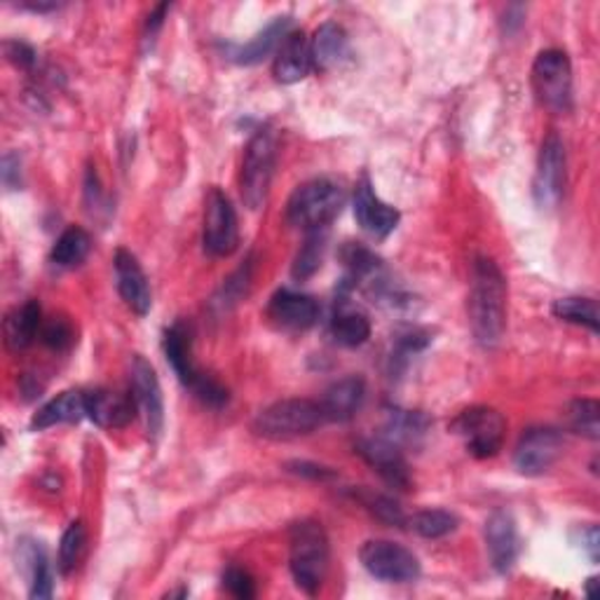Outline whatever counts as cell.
<instances>
[{"instance_id": "obj_37", "label": "cell", "mask_w": 600, "mask_h": 600, "mask_svg": "<svg viewBox=\"0 0 600 600\" xmlns=\"http://www.w3.org/2000/svg\"><path fill=\"white\" fill-rule=\"evenodd\" d=\"M252 282V265L247 263L244 268H239L230 279H226L224 288H220L218 303L224 307H233L235 303L242 301V296H247V288Z\"/></svg>"}, {"instance_id": "obj_41", "label": "cell", "mask_w": 600, "mask_h": 600, "mask_svg": "<svg viewBox=\"0 0 600 600\" xmlns=\"http://www.w3.org/2000/svg\"><path fill=\"white\" fill-rule=\"evenodd\" d=\"M0 176H3V186L8 190L21 188V158L17 153L3 155V163H0Z\"/></svg>"}, {"instance_id": "obj_10", "label": "cell", "mask_w": 600, "mask_h": 600, "mask_svg": "<svg viewBox=\"0 0 600 600\" xmlns=\"http://www.w3.org/2000/svg\"><path fill=\"white\" fill-rule=\"evenodd\" d=\"M203 244L205 252L214 258H228L239 247L237 212L230 203V197L220 188H212L205 199Z\"/></svg>"}, {"instance_id": "obj_2", "label": "cell", "mask_w": 600, "mask_h": 600, "mask_svg": "<svg viewBox=\"0 0 600 600\" xmlns=\"http://www.w3.org/2000/svg\"><path fill=\"white\" fill-rule=\"evenodd\" d=\"M328 538L322 523L305 519L288 530V568H292L294 582L307 596H315L328 572Z\"/></svg>"}, {"instance_id": "obj_3", "label": "cell", "mask_w": 600, "mask_h": 600, "mask_svg": "<svg viewBox=\"0 0 600 600\" xmlns=\"http://www.w3.org/2000/svg\"><path fill=\"white\" fill-rule=\"evenodd\" d=\"M163 350L176 377H179L181 385L190 390L199 402L212 409H224L228 404V390L216 383L214 377L205 375L193 362V333L186 322H176L165 331Z\"/></svg>"}, {"instance_id": "obj_29", "label": "cell", "mask_w": 600, "mask_h": 600, "mask_svg": "<svg viewBox=\"0 0 600 600\" xmlns=\"http://www.w3.org/2000/svg\"><path fill=\"white\" fill-rule=\"evenodd\" d=\"M92 249V237L87 235V230L71 226L66 228L52 247V263L57 268H78V265L90 256Z\"/></svg>"}, {"instance_id": "obj_20", "label": "cell", "mask_w": 600, "mask_h": 600, "mask_svg": "<svg viewBox=\"0 0 600 600\" xmlns=\"http://www.w3.org/2000/svg\"><path fill=\"white\" fill-rule=\"evenodd\" d=\"M313 71V57H309V40L303 31H288L275 52L273 73L277 82L294 85L301 82Z\"/></svg>"}, {"instance_id": "obj_26", "label": "cell", "mask_w": 600, "mask_h": 600, "mask_svg": "<svg viewBox=\"0 0 600 600\" xmlns=\"http://www.w3.org/2000/svg\"><path fill=\"white\" fill-rule=\"evenodd\" d=\"M331 336L343 347H362L371 338V322L362 309L343 298L331 319Z\"/></svg>"}, {"instance_id": "obj_4", "label": "cell", "mask_w": 600, "mask_h": 600, "mask_svg": "<svg viewBox=\"0 0 600 600\" xmlns=\"http://www.w3.org/2000/svg\"><path fill=\"white\" fill-rule=\"evenodd\" d=\"M347 203L341 184L331 179H313L298 186L286 203V224L303 233L328 230Z\"/></svg>"}, {"instance_id": "obj_17", "label": "cell", "mask_w": 600, "mask_h": 600, "mask_svg": "<svg viewBox=\"0 0 600 600\" xmlns=\"http://www.w3.org/2000/svg\"><path fill=\"white\" fill-rule=\"evenodd\" d=\"M114 268H116V282H118V292L122 301L127 303L131 313L146 317L153 307V294H150L148 277L141 268V263L131 252L118 249L114 258Z\"/></svg>"}, {"instance_id": "obj_12", "label": "cell", "mask_w": 600, "mask_h": 600, "mask_svg": "<svg viewBox=\"0 0 600 600\" xmlns=\"http://www.w3.org/2000/svg\"><path fill=\"white\" fill-rule=\"evenodd\" d=\"M129 392L135 396L137 409L146 422L148 436L158 439L165 427V399L158 373L141 354H135L129 362Z\"/></svg>"}, {"instance_id": "obj_28", "label": "cell", "mask_w": 600, "mask_h": 600, "mask_svg": "<svg viewBox=\"0 0 600 600\" xmlns=\"http://www.w3.org/2000/svg\"><path fill=\"white\" fill-rule=\"evenodd\" d=\"M432 427V420L420 411H404V409H390L385 422V439L394 441L396 446H413Z\"/></svg>"}, {"instance_id": "obj_35", "label": "cell", "mask_w": 600, "mask_h": 600, "mask_svg": "<svg viewBox=\"0 0 600 600\" xmlns=\"http://www.w3.org/2000/svg\"><path fill=\"white\" fill-rule=\"evenodd\" d=\"M362 504L371 511V514L377 519V521H383L387 525H394V528H404L409 523V517L404 514V509L402 504H399L396 500L387 498V495H360Z\"/></svg>"}, {"instance_id": "obj_36", "label": "cell", "mask_w": 600, "mask_h": 600, "mask_svg": "<svg viewBox=\"0 0 600 600\" xmlns=\"http://www.w3.org/2000/svg\"><path fill=\"white\" fill-rule=\"evenodd\" d=\"M40 338L42 343H46L48 347L61 352V350H69L76 341V331L71 326L69 319H63V317H52L50 322L42 324L40 328Z\"/></svg>"}, {"instance_id": "obj_27", "label": "cell", "mask_w": 600, "mask_h": 600, "mask_svg": "<svg viewBox=\"0 0 600 600\" xmlns=\"http://www.w3.org/2000/svg\"><path fill=\"white\" fill-rule=\"evenodd\" d=\"M42 328V309L38 301L14 307L6 319V343L10 350H27Z\"/></svg>"}, {"instance_id": "obj_9", "label": "cell", "mask_w": 600, "mask_h": 600, "mask_svg": "<svg viewBox=\"0 0 600 600\" xmlns=\"http://www.w3.org/2000/svg\"><path fill=\"white\" fill-rule=\"evenodd\" d=\"M362 565L375 580L390 584H409L420 577L417 555L390 540H368L360 551Z\"/></svg>"}, {"instance_id": "obj_8", "label": "cell", "mask_w": 600, "mask_h": 600, "mask_svg": "<svg viewBox=\"0 0 600 600\" xmlns=\"http://www.w3.org/2000/svg\"><path fill=\"white\" fill-rule=\"evenodd\" d=\"M532 90L551 114L572 110V63L563 50H544L532 63Z\"/></svg>"}, {"instance_id": "obj_42", "label": "cell", "mask_w": 600, "mask_h": 600, "mask_svg": "<svg viewBox=\"0 0 600 600\" xmlns=\"http://www.w3.org/2000/svg\"><path fill=\"white\" fill-rule=\"evenodd\" d=\"M167 10L169 6H158L150 14H148V21H146V33H144V46L146 48H153L155 38H158L163 24H165V17H167Z\"/></svg>"}, {"instance_id": "obj_40", "label": "cell", "mask_w": 600, "mask_h": 600, "mask_svg": "<svg viewBox=\"0 0 600 600\" xmlns=\"http://www.w3.org/2000/svg\"><path fill=\"white\" fill-rule=\"evenodd\" d=\"M286 470L292 474H298V476H305V479H313V481H328V479H336V472L328 470V466H322V464H315V462H288Z\"/></svg>"}, {"instance_id": "obj_32", "label": "cell", "mask_w": 600, "mask_h": 600, "mask_svg": "<svg viewBox=\"0 0 600 600\" xmlns=\"http://www.w3.org/2000/svg\"><path fill=\"white\" fill-rule=\"evenodd\" d=\"M551 313L555 319L587 326L591 333H598V305L593 298H582V296H570V298H559L551 305Z\"/></svg>"}, {"instance_id": "obj_38", "label": "cell", "mask_w": 600, "mask_h": 600, "mask_svg": "<svg viewBox=\"0 0 600 600\" xmlns=\"http://www.w3.org/2000/svg\"><path fill=\"white\" fill-rule=\"evenodd\" d=\"M224 589L239 598V600H249L256 596V582H254V577L244 570V568H228L224 572Z\"/></svg>"}, {"instance_id": "obj_45", "label": "cell", "mask_w": 600, "mask_h": 600, "mask_svg": "<svg viewBox=\"0 0 600 600\" xmlns=\"http://www.w3.org/2000/svg\"><path fill=\"white\" fill-rule=\"evenodd\" d=\"M596 584H598V577H591V580L587 582V598H593V596H596V593H593Z\"/></svg>"}, {"instance_id": "obj_18", "label": "cell", "mask_w": 600, "mask_h": 600, "mask_svg": "<svg viewBox=\"0 0 600 600\" xmlns=\"http://www.w3.org/2000/svg\"><path fill=\"white\" fill-rule=\"evenodd\" d=\"M268 317L277 328L307 331L319 319V305L313 296L292 292V288H279L268 303Z\"/></svg>"}, {"instance_id": "obj_19", "label": "cell", "mask_w": 600, "mask_h": 600, "mask_svg": "<svg viewBox=\"0 0 600 600\" xmlns=\"http://www.w3.org/2000/svg\"><path fill=\"white\" fill-rule=\"evenodd\" d=\"M85 406H87V417L97 422V425L104 430H122L139 413L131 392L129 394H118L110 390L85 392Z\"/></svg>"}, {"instance_id": "obj_1", "label": "cell", "mask_w": 600, "mask_h": 600, "mask_svg": "<svg viewBox=\"0 0 600 600\" xmlns=\"http://www.w3.org/2000/svg\"><path fill=\"white\" fill-rule=\"evenodd\" d=\"M470 324L483 347L502 341L506 328V279L491 258H476L470 288Z\"/></svg>"}, {"instance_id": "obj_6", "label": "cell", "mask_w": 600, "mask_h": 600, "mask_svg": "<svg viewBox=\"0 0 600 600\" xmlns=\"http://www.w3.org/2000/svg\"><path fill=\"white\" fill-rule=\"evenodd\" d=\"M275 163H277V144L273 131L258 129L247 144V150H244L239 176L242 199L252 212L260 209L265 205V199H268Z\"/></svg>"}, {"instance_id": "obj_13", "label": "cell", "mask_w": 600, "mask_h": 600, "mask_svg": "<svg viewBox=\"0 0 600 600\" xmlns=\"http://www.w3.org/2000/svg\"><path fill=\"white\" fill-rule=\"evenodd\" d=\"M563 434L553 427H530L521 434L514 464L523 476H542L563 455Z\"/></svg>"}, {"instance_id": "obj_39", "label": "cell", "mask_w": 600, "mask_h": 600, "mask_svg": "<svg viewBox=\"0 0 600 600\" xmlns=\"http://www.w3.org/2000/svg\"><path fill=\"white\" fill-rule=\"evenodd\" d=\"M3 52H6L10 63H14L17 69H24V71H31L38 61L36 50L31 46H27V42H19V40H6Z\"/></svg>"}, {"instance_id": "obj_44", "label": "cell", "mask_w": 600, "mask_h": 600, "mask_svg": "<svg viewBox=\"0 0 600 600\" xmlns=\"http://www.w3.org/2000/svg\"><path fill=\"white\" fill-rule=\"evenodd\" d=\"M24 8H29V10H33V12H48V10H57L59 6H57V3H29V6H24Z\"/></svg>"}, {"instance_id": "obj_14", "label": "cell", "mask_w": 600, "mask_h": 600, "mask_svg": "<svg viewBox=\"0 0 600 600\" xmlns=\"http://www.w3.org/2000/svg\"><path fill=\"white\" fill-rule=\"evenodd\" d=\"M354 451H357V455L387 485L396 488V491H409L411 470H409V462L402 453V446H396L394 441H390L385 436H366V439L357 441Z\"/></svg>"}, {"instance_id": "obj_16", "label": "cell", "mask_w": 600, "mask_h": 600, "mask_svg": "<svg viewBox=\"0 0 600 600\" xmlns=\"http://www.w3.org/2000/svg\"><path fill=\"white\" fill-rule=\"evenodd\" d=\"M483 538H485V549L491 555V565L495 572L506 574L519 561V528L514 517L504 509H495L491 517L485 519L483 525Z\"/></svg>"}, {"instance_id": "obj_7", "label": "cell", "mask_w": 600, "mask_h": 600, "mask_svg": "<svg viewBox=\"0 0 600 600\" xmlns=\"http://www.w3.org/2000/svg\"><path fill=\"white\" fill-rule=\"evenodd\" d=\"M451 430L462 439L466 453L476 460H488L495 458L504 446L506 420L491 406H472L453 420Z\"/></svg>"}, {"instance_id": "obj_31", "label": "cell", "mask_w": 600, "mask_h": 600, "mask_svg": "<svg viewBox=\"0 0 600 600\" xmlns=\"http://www.w3.org/2000/svg\"><path fill=\"white\" fill-rule=\"evenodd\" d=\"M326 237H328V230L305 233V242L301 244V249H298L294 265H292L294 279L305 282L322 268L324 252H326Z\"/></svg>"}, {"instance_id": "obj_11", "label": "cell", "mask_w": 600, "mask_h": 600, "mask_svg": "<svg viewBox=\"0 0 600 600\" xmlns=\"http://www.w3.org/2000/svg\"><path fill=\"white\" fill-rule=\"evenodd\" d=\"M568 181V155L559 135H549L540 148L535 184L532 195L542 212H551L561 205Z\"/></svg>"}, {"instance_id": "obj_5", "label": "cell", "mask_w": 600, "mask_h": 600, "mask_svg": "<svg viewBox=\"0 0 600 600\" xmlns=\"http://www.w3.org/2000/svg\"><path fill=\"white\" fill-rule=\"evenodd\" d=\"M326 422L319 402L309 399H284L263 409L254 420V432L271 441H288L313 434Z\"/></svg>"}, {"instance_id": "obj_33", "label": "cell", "mask_w": 600, "mask_h": 600, "mask_svg": "<svg viewBox=\"0 0 600 600\" xmlns=\"http://www.w3.org/2000/svg\"><path fill=\"white\" fill-rule=\"evenodd\" d=\"M600 406L596 399H574V402L568 404L565 417H568V427L574 434H582L591 441H598L600 436Z\"/></svg>"}, {"instance_id": "obj_15", "label": "cell", "mask_w": 600, "mask_h": 600, "mask_svg": "<svg viewBox=\"0 0 600 600\" xmlns=\"http://www.w3.org/2000/svg\"><path fill=\"white\" fill-rule=\"evenodd\" d=\"M352 205H354L352 207L354 218H357L362 230L375 239L390 237L396 230L399 220H402V214H399V209H394L392 205L383 203V199L377 197L368 176H362V181L357 184V188H354Z\"/></svg>"}, {"instance_id": "obj_23", "label": "cell", "mask_w": 600, "mask_h": 600, "mask_svg": "<svg viewBox=\"0 0 600 600\" xmlns=\"http://www.w3.org/2000/svg\"><path fill=\"white\" fill-rule=\"evenodd\" d=\"M19 568L29 580V596L33 600H46L55 593V574L46 549L36 540L19 542Z\"/></svg>"}, {"instance_id": "obj_43", "label": "cell", "mask_w": 600, "mask_h": 600, "mask_svg": "<svg viewBox=\"0 0 600 600\" xmlns=\"http://www.w3.org/2000/svg\"><path fill=\"white\" fill-rule=\"evenodd\" d=\"M582 549L589 553V559L593 563H598V559H600V532H598V525H589L587 530H582Z\"/></svg>"}, {"instance_id": "obj_25", "label": "cell", "mask_w": 600, "mask_h": 600, "mask_svg": "<svg viewBox=\"0 0 600 600\" xmlns=\"http://www.w3.org/2000/svg\"><path fill=\"white\" fill-rule=\"evenodd\" d=\"M82 417H87L85 392L69 390V392H61L57 399H52V402L42 406L33 415L31 427L42 432V430L57 427V425H71V422H80Z\"/></svg>"}, {"instance_id": "obj_34", "label": "cell", "mask_w": 600, "mask_h": 600, "mask_svg": "<svg viewBox=\"0 0 600 600\" xmlns=\"http://www.w3.org/2000/svg\"><path fill=\"white\" fill-rule=\"evenodd\" d=\"M85 547H87V530L82 525V521H73L69 528L63 530L61 542H59V559H57V568L61 574H71L85 555Z\"/></svg>"}, {"instance_id": "obj_22", "label": "cell", "mask_w": 600, "mask_h": 600, "mask_svg": "<svg viewBox=\"0 0 600 600\" xmlns=\"http://www.w3.org/2000/svg\"><path fill=\"white\" fill-rule=\"evenodd\" d=\"M309 57H313V69L319 73L338 69L350 59L347 31L336 21H326L309 40Z\"/></svg>"}, {"instance_id": "obj_21", "label": "cell", "mask_w": 600, "mask_h": 600, "mask_svg": "<svg viewBox=\"0 0 600 600\" xmlns=\"http://www.w3.org/2000/svg\"><path fill=\"white\" fill-rule=\"evenodd\" d=\"M364 399L366 383L360 375H347L324 392L319 406L328 422H350L364 406Z\"/></svg>"}, {"instance_id": "obj_24", "label": "cell", "mask_w": 600, "mask_h": 600, "mask_svg": "<svg viewBox=\"0 0 600 600\" xmlns=\"http://www.w3.org/2000/svg\"><path fill=\"white\" fill-rule=\"evenodd\" d=\"M288 24H292V17H277L273 24H268L256 38H252L247 46H226V57L239 66L260 63L265 57L277 52L279 42L288 33Z\"/></svg>"}, {"instance_id": "obj_30", "label": "cell", "mask_w": 600, "mask_h": 600, "mask_svg": "<svg viewBox=\"0 0 600 600\" xmlns=\"http://www.w3.org/2000/svg\"><path fill=\"white\" fill-rule=\"evenodd\" d=\"M406 525L420 538L441 540V538L453 535L460 525V519L453 514V511H446V509H422L409 519Z\"/></svg>"}]
</instances>
